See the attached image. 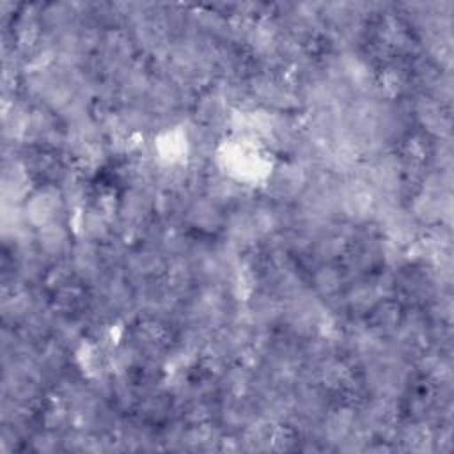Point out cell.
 Segmentation results:
<instances>
[{
  "instance_id": "5",
  "label": "cell",
  "mask_w": 454,
  "mask_h": 454,
  "mask_svg": "<svg viewBox=\"0 0 454 454\" xmlns=\"http://www.w3.org/2000/svg\"><path fill=\"white\" fill-rule=\"evenodd\" d=\"M346 273L342 266H337V262H323L316 264L314 271L310 275V289L325 301H339L344 291Z\"/></svg>"
},
{
  "instance_id": "1",
  "label": "cell",
  "mask_w": 454,
  "mask_h": 454,
  "mask_svg": "<svg viewBox=\"0 0 454 454\" xmlns=\"http://www.w3.org/2000/svg\"><path fill=\"white\" fill-rule=\"evenodd\" d=\"M21 209L27 223L35 231L51 222L64 220L67 206L59 186L39 184L34 186V190L28 193L21 204Z\"/></svg>"
},
{
  "instance_id": "4",
  "label": "cell",
  "mask_w": 454,
  "mask_h": 454,
  "mask_svg": "<svg viewBox=\"0 0 454 454\" xmlns=\"http://www.w3.org/2000/svg\"><path fill=\"white\" fill-rule=\"evenodd\" d=\"M34 241L41 254L51 262L66 259L71 252V231L64 223V220L51 222L34 231Z\"/></svg>"
},
{
  "instance_id": "3",
  "label": "cell",
  "mask_w": 454,
  "mask_h": 454,
  "mask_svg": "<svg viewBox=\"0 0 454 454\" xmlns=\"http://www.w3.org/2000/svg\"><path fill=\"white\" fill-rule=\"evenodd\" d=\"M225 213L220 206H216L207 197L193 195L183 213V220L186 225L197 229L202 234H213L223 231L225 225Z\"/></svg>"
},
{
  "instance_id": "2",
  "label": "cell",
  "mask_w": 454,
  "mask_h": 454,
  "mask_svg": "<svg viewBox=\"0 0 454 454\" xmlns=\"http://www.w3.org/2000/svg\"><path fill=\"white\" fill-rule=\"evenodd\" d=\"M310 177V168L298 160H286L273 165L270 176L264 181L266 193L273 202L286 204L301 195Z\"/></svg>"
}]
</instances>
